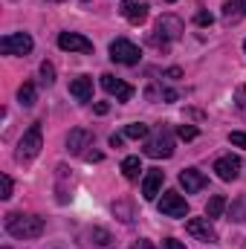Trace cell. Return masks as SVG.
Instances as JSON below:
<instances>
[{"label": "cell", "instance_id": "cell-6", "mask_svg": "<svg viewBox=\"0 0 246 249\" xmlns=\"http://www.w3.org/2000/svg\"><path fill=\"white\" fill-rule=\"evenodd\" d=\"M159 214H165V217H185V214H188L185 197L177 194V191H165L162 200H159Z\"/></svg>", "mask_w": 246, "mask_h": 249}, {"label": "cell", "instance_id": "cell-17", "mask_svg": "<svg viewBox=\"0 0 246 249\" xmlns=\"http://www.w3.org/2000/svg\"><path fill=\"white\" fill-rule=\"evenodd\" d=\"M246 18V0H226L223 3V23H238Z\"/></svg>", "mask_w": 246, "mask_h": 249}, {"label": "cell", "instance_id": "cell-21", "mask_svg": "<svg viewBox=\"0 0 246 249\" xmlns=\"http://www.w3.org/2000/svg\"><path fill=\"white\" fill-rule=\"evenodd\" d=\"M18 102L23 105V107H32L35 105V84H20V90H18Z\"/></svg>", "mask_w": 246, "mask_h": 249}, {"label": "cell", "instance_id": "cell-1", "mask_svg": "<svg viewBox=\"0 0 246 249\" xmlns=\"http://www.w3.org/2000/svg\"><path fill=\"white\" fill-rule=\"evenodd\" d=\"M6 232L12 238H23V241L26 238H41L44 235V217L12 212V214H6Z\"/></svg>", "mask_w": 246, "mask_h": 249}, {"label": "cell", "instance_id": "cell-40", "mask_svg": "<svg viewBox=\"0 0 246 249\" xmlns=\"http://www.w3.org/2000/svg\"><path fill=\"white\" fill-rule=\"evenodd\" d=\"M84 3H87V0H84Z\"/></svg>", "mask_w": 246, "mask_h": 249}, {"label": "cell", "instance_id": "cell-13", "mask_svg": "<svg viewBox=\"0 0 246 249\" xmlns=\"http://www.w3.org/2000/svg\"><path fill=\"white\" fill-rule=\"evenodd\" d=\"M214 171H217L220 180L232 183V180H238V174H241V160H238V157H220V160L214 162Z\"/></svg>", "mask_w": 246, "mask_h": 249}, {"label": "cell", "instance_id": "cell-38", "mask_svg": "<svg viewBox=\"0 0 246 249\" xmlns=\"http://www.w3.org/2000/svg\"><path fill=\"white\" fill-rule=\"evenodd\" d=\"M50 3H61V0H50Z\"/></svg>", "mask_w": 246, "mask_h": 249}, {"label": "cell", "instance_id": "cell-25", "mask_svg": "<svg viewBox=\"0 0 246 249\" xmlns=\"http://www.w3.org/2000/svg\"><path fill=\"white\" fill-rule=\"evenodd\" d=\"M148 44H151L154 50H162V53H168V44H171V41H168V38H162L159 32H154V35H148Z\"/></svg>", "mask_w": 246, "mask_h": 249}, {"label": "cell", "instance_id": "cell-16", "mask_svg": "<svg viewBox=\"0 0 246 249\" xmlns=\"http://www.w3.org/2000/svg\"><path fill=\"white\" fill-rule=\"evenodd\" d=\"M70 96H75L78 102H87V99L93 96V78H87V75L72 78V81H70Z\"/></svg>", "mask_w": 246, "mask_h": 249}, {"label": "cell", "instance_id": "cell-5", "mask_svg": "<svg viewBox=\"0 0 246 249\" xmlns=\"http://www.w3.org/2000/svg\"><path fill=\"white\" fill-rule=\"evenodd\" d=\"M0 53L3 55H26L32 53V38L26 32H12L0 38Z\"/></svg>", "mask_w": 246, "mask_h": 249}, {"label": "cell", "instance_id": "cell-19", "mask_svg": "<svg viewBox=\"0 0 246 249\" xmlns=\"http://www.w3.org/2000/svg\"><path fill=\"white\" fill-rule=\"evenodd\" d=\"M139 171H142L139 157H124V160H122V174L127 177V180H136V177H139Z\"/></svg>", "mask_w": 246, "mask_h": 249}, {"label": "cell", "instance_id": "cell-27", "mask_svg": "<svg viewBox=\"0 0 246 249\" xmlns=\"http://www.w3.org/2000/svg\"><path fill=\"white\" fill-rule=\"evenodd\" d=\"M113 214H116L119 220H124V223H130V220H133V214H130V206H127V203H116V206H113Z\"/></svg>", "mask_w": 246, "mask_h": 249}, {"label": "cell", "instance_id": "cell-39", "mask_svg": "<svg viewBox=\"0 0 246 249\" xmlns=\"http://www.w3.org/2000/svg\"><path fill=\"white\" fill-rule=\"evenodd\" d=\"M244 50H246V41H244Z\"/></svg>", "mask_w": 246, "mask_h": 249}, {"label": "cell", "instance_id": "cell-26", "mask_svg": "<svg viewBox=\"0 0 246 249\" xmlns=\"http://www.w3.org/2000/svg\"><path fill=\"white\" fill-rule=\"evenodd\" d=\"M194 23H197V26H211L214 18H211V12H206V9H197V12H194Z\"/></svg>", "mask_w": 246, "mask_h": 249}, {"label": "cell", "instance_id": "cell-22", "mask_svg": "<svg viewBox=\"0 0 246 249\" xmlns=\"http://www.w3.org/2000/svg\"><path fill=\"white\" fill-rule=\"evenodd\" d=\"M229 220H238V223H244L246 220V197H238V200L232 203V209H229Z\"/></svg>", "mask_w": 246, "mask_h": 249}, {"label": "cell", "instance_id": "cell-31", "mask_svg": "<svg viewBox=\"0 0 246 249\" xmlns=\"http://www.w3.org/2000/svg\"><path fill=\"white\" fill-rule=\"evenodd\" d=\"M165 249H185V244L174 241V238H168V241H165Z\"/></svg>", "mask_w": 246, "mask_h": 249}, {"label": "cell", "instance_id": "cell-24", "mask_svg": "<svg viewBox=\"0 0 246 249\" xmlns=\"http://www.w3.org/2000/svg\"><path fill=\"white\" fill-rule=\"evenodd\" d=\"M41 81H44L47 87H53V84H55V67H53L50 61L41 64Z\"/></svg>", "mask_w": 246, "mask_h": 249}, {"label": "cell", "instance_id": "cell-7", "mask_svg": "<svg viewBox=\"0 0 246 249\" xmlns=\"http://www.w3.org/2000/svg\"><path fill=\"white\" fill-rule=\"evenodd\" d=\"M58 47H61L64 53H81V55H90L93 53V41H87L78 32H61L58 35Z\"/></svg>", "mask_w": 246, "mask_h": 249}, {"label": "cell", "instance_id": "cell-37", "mask_svg": "<svg viewBox=\"0 0 246 249\" xmlns=\"http://www.w3.org/2000/svg\"><path fill=\"white\" fill-rule=\"evenodd\" d=\"M165 3H177V0H165Z\"/></svg>", "mask_w": 246, "mask_h": 249}, {"label": "cell", "instance_id": "cell-23", "mask_svg": "<svg viewBox=\"0 0 246 249\" xmlns=\"http://www.w3.org/2000/svg\"><path fill=\"white\" fill-rule=\"evenodd\" d=\"M148 133H151V127H148V124H142V122H133V124H127V127H124V136H127V139H145Z\"/></svg>", "mask_w": 246, "mask_h": 249}, {"label": "cell", "instance_id": "cell-30", "mask_svg": "<svg viewBox=\"0 0 246 249\" xmlns=\"http://www.w3.org/2000/svg\"><path fill=\"white\" fill-rule=\"evenodd\" d=\"M229 142H232L235 148H246V133H241V130H235V133H229Z\"/></svg>", "mask_w": 246, "mask_h": 249}, {"label": "cell", "instance_id": "cell-35", "mask_svg": "<svg viewBox=\"0 0 246 249\" xmlns=\"http://www.w3.org/2000/svg\"><path fill=\"white\" fill-rule=\"evenodd\" d=\"M107 110H110V107H107V102H99V105H96V113H99V116H105Z\"/></svg>", "mask_w": 246, "mask_h": 249}, {"label": "cell", "instance_id": "cell-4", "mask_svg": "<svg viewBox=\"0 0 246 249\" xmlns=\"http://www.w3.org/2000/svg\"><path fill=\"white\" fill-rule=\"evenodd\" d=\"M110 58H113L116 64L133 67V64H139L142 53H139V47H136V44H130V41H124V38H116V41L110 44Z\"/></svg>", "mask_w": 246, "mask_h": 249}, {"label": "cell", "instance_id": "cell-32", "mask_svg": "<svg viewBox=\"0 0 246 249\" xmlns=\"http://www.w3.org/2000/svg\"><path fill=\"white\" fill-rule=\"evenodd\" d=\"M130 249H157V247H154L151 241H136V244H133Z\"/></svg>", "mask_w": 246, "mask_h": 249}, {"label": "cell", "instance_id": "cell-20", "mask_svg": "<svg viewBox=\"0 0 246 249\" xmlns=\"http://www.w3.org/2000/svg\"><path fill=\"white\" fill-rule=\"evenodd\" d=\"M223 209H226V197H223V194H214V197L209 200V206H206V217H209V220H211V217H220Z\"/></svg>", "mask_w": 246, "mask_h": 249}, {"label": "cell", "instance_id": "cell-34", "mask_svg": "<svg viewBox=\"0 0 246 249\" xmlns=\"http://www.w3.org/2000/svg\"><path fill=\"white\" fill-rule=\"evenodd\" d=\"M122 139H124V136L113 133V136H110V148H122Z\"/></svg>", "mask_w": 246, "mask_h": 249}, {"label": "cell", "instance_id": "cell-29", "mask_svg": "<svg viewBox=\"0 0 246 249\" xmlns=\"http://www.w3.org/2000/svg\"><path fill=\"white\" fill-rule=\"evenodd\" d=\"M0 186H3V191H0V197H3V200H9V197H12V177H9V174H3V177H0Z\"/></svg>", "mask_w": 246, "mask_h": 249}, {"label": "cell", "instance_id": "cell-36", "mask_svg": "<svg viewBox=\"0 0 246 249\" xmlns=\"http://www.w3.org/2000/svg\"><path fill=\"white\" fill-rule=\"evenodd\" d=\"M165 75H168V78H180V75H183V72H180V70H177V67H171V70H168V72H165Z\"/></svg>", "mask_w": 246, "mask_h": 249}, {"label": "cell", "instance_id": "cell-14", "mask_svg": "<svg viewBox=\"0 0 246 249\" xmlns=\"http://www.w3.org/2000/svg\"><path fill=\"white\" fill-rule=\"evenodd\" d=\"M122 15L130 23H145L148 20V3L145 0H122Z\"/></svg>", "mask_w": 246, "mask_h": 249}, {"label": "cell", "instance_id": "cell-10", "mask_svg": "<svg viewBox=\"0 0 246 249\" xmlns=\"http://www.w3.org/2000/svg\"><path fill=\"white\" fill-rule=\"evenodd\" d=\"M180 186L185 188V194H197L209 186V177L197 168H185V171H180Z\"/></svg>", "mask_w": 246, "mask_h": 249}, {"label": "cell", "instance_id": "cell-33", "mask_svg": "<svg viewBox=\"0 0 246 249\" xmlns=\"http://www.w3.org/2000/svg\"><path fill=\"white\" fill-rule=\"evenodd\" d=\"M84 160H87V162H102V154H96V151H90V154H84Z\"/></svg>", "mask_w": 246, "mask_h": 249}, {"label": "cell", "instance_id": "cell-9", "mask_svg": "<svg viewBox=\"0 0 246 249\" xmlns=\"http://www.w3.org/2000/svg\"><path fill=\"white\" fill-rule=\"evenodd\" d=\"M93 145V130H87V127H72L70 133H67V151L70 154H84V148H90Z\"/></svg>", "mask_w": 246, "mask_h": 249}, {"label": "cell", "instance_id": "cell-3", "mask_svg": "<svg viewBox=\"0 0 246 249\" xmlns=\"http://www.w3.org/2000/svg\"><path fill=\"white\" fill-rule=\"evenodd\" d=\"M41 145H44V136H41V122H35L18 142V151H15V160L18 162H29L41 154Z\"/></svg>", "mask_w": 246, "mask_h": 249}, {"label": "cell", "instance_id": "cell-28", "mask_svg": "<svg viewBox=\"0 0 246 249\" xmlns=\"http://www.w3.org/2000/svg\"><path fill=\"white\" fill-rule=\"evenodd\" d=\"M177 136L188 142V139H194V136H197V127H194V124H180V127H177Z\"/></svg>", "mask_w": 246, "mask_h": 249}, {"label": "cell", "instance_id": "cell-12", "mask_svg": "<svg viewBox=\"0 0 246 249\" xmlns=\"http://www.w3.org/2000/svg\"><path fill=\"white\" fill-rule=\"evenodd\" d=\"M157 32H159L162 38H168V41H177V38L183 35V20H180L177 15H162V18L157 20Z\"/></svg>", "mask_w": 246, "mask_h": 249}, {"label": "cell", "instance_id": "cell-2", "mask_svg": "<svg viewBox=\"0 0 246 249\" xmlns=\"http://www.w3.org/2000/svg\"><path fill=\"white\" fill-rule=\"evenodd\" d=\"M145 157H151V160H168L171 154H174V136H171V130L162 124V127H157L154 130V136H148L145 139Z\"/></svg>", "mask_w": 246, "mask_h": 249}, {"label": "cell", "instance_id": "cell-8", "mask_svg": "<svg viewBox=\"0 0 246 249\" xmlns=\"http://www.w3.org/2000/svg\"><path fill=\"white\" fill-rule=\"evenodd\" d=\"M185 232H188L191 238H200V241H206V244H214V241H217V232L211 229L209 217H191V220L185 223Z\"/></svg>", "mask_w": 246, "mask_h": 249}, {"label": "cell", "instance_id": "cell-18", "mask_svg": "<svg viewBox=\"0 0 246 249\" xmlns=\"http://www.w3.org/2000/svg\"><path fill=\"white\" fill-rule=\"evenodd\" d=\"M87 238H90L87 244H93L96 249H110L113 244H116V241H113V235H110L107 229H99V226H93V229L87 232Z\"/></svg>", "mask_w": 246, "mask_h": 249}, {"label": "cell", "instance_id": "cell-15", "mask_svg": "<svg viewBox=\"0 0 246 249\" xmlns=\"http://www.w3.org/2000/svg\"><path fill=\"white\" fill-rule=\"evenodd\" d=\"M162 180H165V174H162L159 168H151V171L145 174V180H142V197H145V200H154V197L159 194V188H162Z\"/></svg>", "mask_w": 246, "mask_h": 249}, {"label": "cell", "instance_id": "cell-11", "mask_svg": "<svg viewBox=\"0 0 246 249\" xmlns=\"http://www.w3.org/2000/svg\"><path fill=\"white\" fill-rule=\"evenodd\" d=\"M102 87L110 96H116V102H127L133 96V87L127 81H122V78H116V75H102Z\"/></svg>", "mask_w": 246, "mask_h": 249}]
</instances>
